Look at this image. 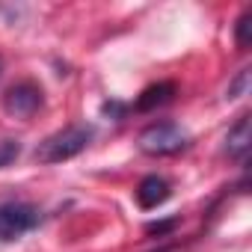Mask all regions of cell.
<instances>
[{
	"instance_id": "3",
	"label": "cell",
	"mask_w": 252,
	"mask_h": 252,
	"mask_svg": "<svg viewBox=\"0 0 252 252\" xmlns=\"http://www.w3.org/2000/svg\"><path fill=\"white\" fill-rule=\"evenodd\" d=\"M42 211L30 202H0V243H12L39 228Z\"/></svg>"
},
{
	"instance_id": "10",
	"label": "cell",
	"mask_w": 252,
	"mask_h": 252,
	"mask_svg": "<svg viewBox=\"0 0 252 252\" xmlns=\"http://www.w3.org/2000/svg\"><path fill=\"white\" fill-rule=\"evenodd\" d=\"M172 225H175V220H166V222H149V228H146V231H149V234H158V237H160V234H166V231H169Z\"/></svg>"
},
{
	"instance_id": "11",
	"label": "cell",
	"mask_w": 252,
	"mask_h": 252,
	"mask_svg": "<svg viewBox=\"0 0 252 252\" xmlns=\"http://www.w3.org/2000/svg\"><path fill=\"white\" fill-rule=\"evenodd\" d=\"M246 77H249V71L243 68V71H240V77H237V83H234V86H228V98H237V95H240V89L246 86Z\"/></svg>"
},
{
	"instance_id": "13",
	"label": "cell",
	"mask_w": 252,
	"mask_h": 252,
	"mask_svg": "<svg viewBox=\"0 0 252 252\" xmlns=\"http://www.w3.org/2000/svg\"><path fill=\"white\" fill-rule=\"evenodd\" d=\"M0 71H3V63H0Z\"/></svg>"
},
{
	"instance_id": "7",
	"label": "cell",
	"mask_w": 252,
	"mask_h": 252,
	"mask_svg": "<svg viewBox=\"0 0 252 252\" xmlns=\"http://www.w3.org/2000/svg\"><path fill=\"white\" fill-rule=\"evenodd\" d=\"M225 152H228V158H234L237 163H246V155H249V116H240L237 125L228 131V137H225Z\"/></svg>"
},
{
	"instance_id": "6",
	"label": "cell",
	"mask_w": 252,
	"mask_h": 252,
	"mask_svg": "<svg viewBox=\"0 0 252 252\" xmlns=\"http://www.w3.org/2000/svg\"><path fill=\"white\" fill-rule=\"evenodd\" d=\"M172 98H175V83H172V80H163V83H155V86L143 89V95L137 98L134 110H137V113H152V110L169 104Z\"/></svg>"
},
{
	"instance_id": "5",
	"label": "cell",
	"mask_w": 252,
	"mask_h": 252,
	"mask_svg": "<svg viewBox=\"0 0 252 252\" xmlns=\"http://www.w3.org/2000/svg\"><path fill=\"white\" fill-rule=\"evenodd\" d=\"M134 196H137V205H140L143 211H155V208H160V205L172 196V184H169L163 175H146V178L137 184Z\"/></svg>"
},
{
	"instance_id": "8",
	"label": "cell",
	"mask_w": 252,
	"mask_h": 252,
	"mask_svg": "<svg viewBox=\"0 0 252 252\" xmlns=\"http://www.w3.org/2000/svg\"><path fill=\"white\" fill-rule=\"evenodd\" d=\"M18 155H21V143L18 140H3L0 143V169L12 166L18 160Z\"/></svg>"
},
{
	"instance_id": "2",
	"label": "cell",
	"mask_w": 252,
	"mask_h": 252,
	"mask_svg": "<svg viewBox=\"0 0 252 252\" xmlns=\"http://www.w3.org/2000/svg\"><path fill=\"white\" fill-rule=\"evenodd\" d=\"M187 149H190V134L175 122H155L140 134V152L155 155V158L181 155Z\"/></svg>"
},
{
	"instance_id": "9",
	"label": "cell",
	"mask_w": 252,
	"mask_h": 252,
	"mask_svg": "<svg viewBox=\"0 0 252 252\" xmlns=\"http://www.w3.org/2000/svg\"><path fill=\"white\" fill-rule=\"evenodd\" d=\"M249 21H252V9H246V12L237 18V24H234V39H237V48H240V51L249 48Z\"/></svg>"
},
{
	"instance_id": "12",
	"label": "cell",
	"mask_w": 252,
	"mask_h": 252,
	"mask_svg": "<svg viewBox=\"0 0 252 252\" xmlns=\"http://www.w3.org/2000/svg\"><path fill=\"white\" fill-rule=\"evenodd\" d=\"M158 252H169V246H163V249H158Z\"/></svg>"
},
{
	"instance_id": "4",
	"label": "cell",
	"mask_w": 252,
	"mask_h": 252,
	"mask_svg": "<svg viewBox=\"0 0 252 252\" xmlns=\"http://www.w3.org/2000/svg\"><path fill=\"white\" fill-rule=\"evenodd\" d=\"M42 107V89L30 80H21L15 86H9L3 92V110L9 116H18V119H27L33 116L36 110Z\"/></svg>"
},
{
	"instance_id": "1",
	"label": "cell",
	"mask_w": 252,
	"mask_h": 252,
	"mask_svg": "<svg viewBox=\"0 0 252 252\" xmlns=\"http://www.w3.org/2000/svg\"><path fill=\"white\" fill-rule=\"evenodd\" d=\"M92 137H95V128H92V125L74 122V125H68V128H63V131L45 137V140L36 146L33 158H36L39 163H63V160H71V158H77L80 152H86V146L92 143Z\"/></svg>"
}]
</instances>
